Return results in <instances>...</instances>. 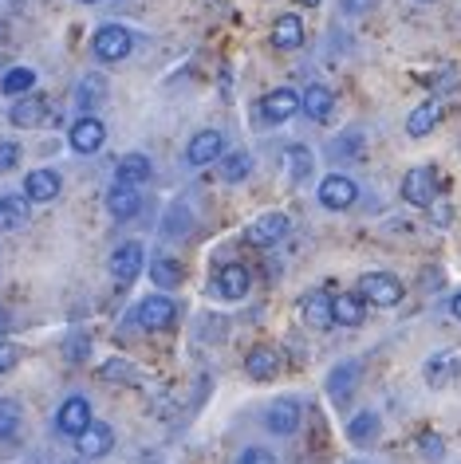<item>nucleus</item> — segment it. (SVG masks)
Returning <instances> with one entry per match:
<instances>
[{"mask_svg": "<svg viewBox=\"0 0 461 464\" xmlns=\"http://www.w3.org/2000/svg\"><path fill=\"white\" fill-rule=\"evenodd\" d=\"M25 197L36 201V205L55 201V197H60V173L55 169H32L25 178Z\"/></svg>", "mask_w": 461, "mask_h": 464, "instance_id": "nucleus-13", "label": "nucleus"}, {"mask_svg": "<svg viewBox=\"0 0 461 464\" xmlns=\"http://www.w3.org/2000/svg\"><path fill=\"white\" fill-rule=\"evenodd\" d=\"M32 87H36V72H32V67H13V72L0 79V91H5V95H13V99L16 95L25 99Z\"/></svg>", "mask_w": 461, "mask_h": 464, "instance_id": "nucleus-28", "label": "nucleus"}, {"mask_svg": "<svg viewBox=\"0 0 461 464\" xmlns=\"http://www.w3.org/2000/svg\"><path fill=\"white\" fill-rule=\"evenodd\" d=\"M103 99H107V79L103 75H83L79 79V87H75L79 111H95V107H103Z\"/></svg>", "mask_w": 461, "mask_h": 464, "instance_id": "nucleus-23", "label": "nucleus"}, {"mask_svg": "<svg viewBox=\"0 0 461 464\" xmlns=\"http://www.w3.org/2000/svg\"><path fill=\"white\" fill-rule=\"evenodd\" d=\"M221 146H225V138L217 134V130L193 134V142H190V150H186L190 166H210V161H217V158H221Z\"/></svg>", "mask_w": 461, "mask_h": 464, "instance_id": "nucleus-15", "label": "nucleus"}, {"mask_svg": "<svg viewBox=\"0 0 461 464\" xmlns=\"http://www.w3.org/2000/svg\"><path fill=\"white\" fill-rule=\"evenodd\" d=\"M272 44H276V48H284V52L299 48V44H304V20H299L296 13H284L272 24Z\"/></svg>", "mask_w": 461, "mask_h": 464, "instance_id": "nucleus-18", "label": "nucleus"}, {"mask_svg": "<svg viewBox=\"0 0 461 464\" xmlns=\"http://www.w3.org/2000/svg\"><path fill=\"white\" fill-rule=\"evenodd\" d=\"M348 437L355 440V445H371V440L378 437V417L375 413H359L355 421L348 425Z\"/></svg>", "mask_w": 461, "mask_h": 464, "instance_id": "nucleus-32", "label": "nucleus"}, {"mask_svg": "<svg viewBox=\"0 0 461 464\" xmlns=\"http://www.w3.org/2000/svg\"><path fill=\"white\" fill-rule=\"evenodd\" d=\"M249 284H252V276H249L245 264H221V268H217V280H213V287H217V295L221 299L249 295Z\"/></svg>", "mask_w": 461, "mask_h": 464, "instance_id": "nucleus-8", "label": "nucleus"}, {"mask_svg": "<svg viewBox=\"0 0 461 464\" xmlns=\"http://www.w3.org/2000/svg\"><path fill=\"white\" fill-rule=\"evenodd\" d=\"M138 272H142V248H138V245L114 248V256H111V276H114V284H123V287L134 284Z\"/></svg>", "mask_w": 461, "mask_h": 464, "instance_id": "nucleus-12", "label": "nucleus"}, {"mask_svg": "<svg viewBox=\"0 0 461 464\" xmlns=\"http://www.w3.org/2000/svg\"><path fill=\"white\" fill-rule=\"evenodd\" d=\"M28 220V201L20 197H0V232H13Z\"/></svg>", "mask_w": 461, "mask_h": 464, "instance_id": "nucleus-27", "label": "nucleus"}, {"mask_svg": "<svg viewBox=\"0 0 461 464\" xmlns=\"http://www.w3.org/2000/svg\"><path fill=\"white\" fill-rule=\"evenodd\" d=\"M20 362V351L13 343H0V374H8V370H13Z\"/></svg>", "mask_w": 461, "mask_h": 464, "instance_id": "nucleus-38", "label": "nucleus"}, {"mask_svg": "<svg viewBox=\"0 0 461 464\" xmlns=\"http://www.w3.org/2000/svg\"><path fill=\"white\" fill-rule=\"evenodd\" d=\"M304 5H308V8H316V5H319V0H304Z\"/></svg>", "mask_w": 461, "mask_h": 464, "instance_id": "nucleus-43", "label": "nucleus"}, {"mask_svg": "<svg viewBox=\"0 0 461 464\" xmlns=\"http://www.w3.org/2000/svg\"><path fill=\"white\" fill-rule=\"evenodd\" d=\"M249 169H252V154H249V150H233V154H225V161H221V178L225 181H245Z\"/></svg>", "mask_w": 461, "mask_h": 464, "instance_id": "nucleus-30", "label": "nucleus"}, {"mask_svg": "<svg viewBox=\"0 0 461 464\" xmlns=\"http://www.w3.org/2000/svg\"><path fill=\"white\" fill-rule=\"evenodd\" d=\"M449 311H454V315H457V319H461V292H457V295H454V304H449Z\"/></svg>", "mask_w": 461, "mask_h": 464, "instance_id": "nucleus-42", "label": "nucleus"}, {"mask_svg": "<svg viewBox=\"0 0 461 464\" xmlns=\"http://www.w3.org/2000/svg\"><path fill=\"white\" fill-rule=\"evenodd\" d=\"M75 445H79V452H83L87 460H99V457H107L111 445H114V429L103 425V421H91L83 433L75 437Z\"/></svg>", "mask_w": 461, "mask_h": 464, "instance_id": "nucleus-9", "label": "nucleus"}, {"mask_svg": "<svg viewBox=\"0 0 461 464\" xmlns=\"http://www.w3.org/2000/svg\"><path fill=\"white\" fill-rule=\"evenodd\" d=\"M103 378H107V382H134V370L126 362H107V366H103Z\"/></svg>", "mask_w": 461, "mask_h": 464, "instance_id": "nucleus-37", "label": "nucleus"}, {"mask_svg": "<svg viewBox=\"0 0 461 464\" xmlns=\"http://www.w3.org/2000/svg\"><path fill=\"white\" fill-rule=\"evenodd\" d=\"M20 166V146L16 142H0V173L16 169Z\"/></svg>", "mask_w": 461, "mask_h": 464, "instance_id": "nucleus-36", "label": "nucleus"}, {"mask_svg": "<svg viewBox=\"0 0 461 464\" xmlns=\"http://www.w3.org/2000/svg\"><path fill=\"white\" fill-rule=\"evenodd\" d=\"M418 449H422L426 460H442L446 457V445H442V437H437V433H422L418 437Z\"/></svg>", "mask_w": 461, "mask_h": 464, "instance_id": "nucleus-35", "label": "nucleus"}, {"mask_svg": "<svg viewBox=\"0 0 461 464\" xmlns=\"http://www.w3.org/2000/svg\"><path fill=\"white\" fill-rule=\"evenodd\" d=\"M55 425H60L64 437H79V433H83V429L91 425V405H87V398H67L60 405V413H55Z\"/></svg>", "mask_w": 461, "mask_h": 464, "instance_id": "nucleus-10", "label": "nucleus"}, {"mask_svg": "<svg viewBox=\"0 0 461 464\" xmlns=\"http://www.w3.org/2000/svg\"><path fill=\"white\" fill-rule=\"evenodd\" d=\"M83 5H99V0H83Z\"/></svg>", "mask_w": 461, "mask_h": 464, "instance_id": "nucleus-44", "label": "nucleus"}, {"mask_svg": "<svg viewBox=\"0 0 461 464\" xmlns=\"http://www.w3.org/2000/svg\"><path fill=\"white\" fill-rule=\"evenodd\" d=\"M107 208L114 220H131L138 208H142V197H138V189H131V185H114L107 193Z\"/></svg>", "mask_w": 461, "mask_h": 464, "instance_id": "nucleus-20", "label": "nucleus"}, {"mask_svg": "<svg viewBox=\"0 0 461 464\" xmlns=\"http://www.w3.org/2000/svg\"><path fill=\"white\" fill-rule=\"evenodd\" d=\"M359 299L378 304V307H395V304H402V284L387 272H371L359 280Z\"/></svg>", "mask_w": 461, "mask_h": 464, "instance_id": "nucleus-3", "label": "nucleus"}, {"mask_svg": "<svg viewBox=\"0 0 461 464\" xmlns=\"http://www.w3.org/2000/svg\"><path fill=\"white\" fill-rule=\"evenodd\" d=\"M91 48H95V55L103 63H119V60H126L131 55V48H134V36L126 32L123 24H103L99 32H95V40H91Z\"/></svg>", "mask_w": 461, "mask_h": 464, "instance_id": "nucleus-1", "label": "nucleus"}, {"mask_svg": "<svg viewBox=\"0 0 461 464\" xmlns=\"http://www.w3.org/2000/svg\"><path fill=\"white\" fill-rule=\"evenodd\" d=\"M355 382H359V362H343L331 370V378H328V393H331V401L343 405L355 393Z\"/></svg>", "mask_w": 461, "mask_h": 464, "instance_id": "nucleus-17", "label": "nucleus"}, {"mask_svg": "<svg viewBox=\"0 0 461 464\" xmlns=\"http://www.w3.org/2000/svg\"><path fill=\"white\" fill-rule=\"evenodd\" d=\"M351 464H359V460H351Z\"/></svg>", "mask_w": 461, "mask_h": 464, "instance_id": "nucleus-45", "label": "nucleus"}, {"mask_svg": "<svg viewBox=\"0 0 461 464\" xmlns=\"http://www.w3.org/2000/svg\"><path fill=\"white\" fill-rule=\"evenodd\" d=\"M150 280H154L158 287H178V284H181V268H178L174 260L158 256L154 264H150Z\"/></svg>", "mask_w": 461, "mask_h": 464, "instance_id": "nucleus-34", "label": "nucleus"}, {"mask_svg": "<svg viewBox=\"0 0 461 464\" xmlns=\"http://www.w3.org/2000/svg\"><path fill=\"white\" fill-rule=\"evenodd\" d=\"M8 119H13V126H20V130H32V126L48 122V102L40 95H25L13 111H8Z\"/></svg>", "mask_w": 461, "mask_h": 464, "instance_id": "nucleus-16", "label": "nucleus"}, {"mask_svg": "<svg viewBox=\"0 0 461 464\" xmlns=\"http://www.w3.org/2000/svg\"><path fill=\"white\" fill-rule=\"evenodd\" d=\"M237 464H276V457L272 452H264V449H245Z\"/></svg>", "mask_w": 461, "mask_h": 464, "instance_id": "nucleus-39", "label": "nucleus"}, {"mask_svg": "<svg viewBox=\"0 0 461 464\" xmlns=\"http://www.w3.org/2000/svg\"><path fill=\"white\" fill-rule=\"evenodd\" d=\"M245 370H249V378H257V382L276 378L280 374V351H276V346H252L245 358Z\"/></svg>", "mask_w": 461, "mask_h": 464, "instance_id": "nucleus-14", "label": "nucleus"}, {"mask_svg": "<svg viewBox=\"0 0 461 464\" xmlns=\"http://www.w3.org/2000/svg\"><path fill=\"white\" fill-rule=\"evenodd\" d=\"M454 354H434L430 362H426V382H430V386H446L449 378H454Z\"/></svg>", "mask_w": 461, "mask_h": 464, "instance_id": "nucleus-33", "label": "nucleus"}, {"mask_svg": "<svg viewBox=\"0 0 461 464\" xmlns=\"http://www.w3.org/2000/svg\"><path fill=\"white\" fill-rule=\"evenodd\" d=\"M288 217L284 213H264V217H257L249 225V232H245V240L249 245H257V248H269V245H280V240L288 237Z\"/></svg>", "mask_w": 461, "mask_h": 464, "instance_id": "nucleus-5", "label": "nucleus"}, {"mask_svg": "<svg viewBox=\"0 0 461 464\" xmlns=\"http://www.w3.org/2000/svg\"><path fill=\"white\" fill-rule=\"evenodd\" d=\"M260 107H264V119H269V122H288L299 111V95H296V91H272Z\"/></svg>", "mask_w": 461, "mask_h": 464, "instance_id": "nucleus-21", "label": "nucleus"}, {"mask_svg": "<svg viewBox=\"0 0 461 464\" xmlns=\"http://www.w3.org/2000/svg\"><path fill=\"white\" fill-rule=\"evenodd\" d=\"M437 122H442V107H437V102H422V107H414V111H410L407 130H410V138H426Z\"/></svg>", "mask_w": 461, "mask_h": 464, "instance_id": "nucleus-26", "label": "nucleus"}, {"mask_svg": "<svg viewBox=\"0 0 461 464\" xmlns=\"http://www.w3.org/2000/svg\"><path fill=\"white\" fill-rule=\"evenodd\" d=\"M146 178H150V161L142 154H126L119 169H114V185H131V189H138Z\"/></svg>", "mask_w": 461, "mask_h": 464, "instance_id": "nucleus-24", "label": "nucleus"}, {"mask_svg": "<svg viewBox=\"0 0 461 464\" xmlns=\"http://www.w3.org/2000/svg\"><path fill=\"white\" fill-rule=\"evenodd\" d=\"M434 220H437V225H446V220H449V205H437L434 201Z\"/></svg>", "mask_w": 461, "mask_h": 464, "instance_id": "nucleus-40", "label": "nucleus"}, {"mask_svg": "<svg viewBox=\"0 0 461 464\" xmlns=\"http://www.w3.org/2000/svg\"><path fill=\"white\" fill-rule=\"evenodd\" d=\"M434 193H437V173L434 166H418V169H410L407 178H402V197H407L410 205H434Z\"/></svg>", "mask_w": 461, "mask_h": 464, "instance_id": "nucleus-4", "label": "nucleus"}, {"mask_svg": "<svg viewBox=\"0 0 461 464\" xmlns=\"http://www.w3.org/2000/svg\"><path fill=\"white\" fill-rule=\"evenodd\" d=\"M355 197H359V189H355V181L343 178V173H331V178L319 181V201H324V208H351Z\"/></svg>", "mask_w": 461, "mask_h": 464, "instance_id": "nucleus-6", "label": "nucleus"}, {"mask_svg": "<svg viewBox=\"0 0 461 464\" xmlns=\"http://www.w3.org/2000/svg\"><path fill=\"white\" fill-rule=\"evenodd\" d=\"M67 354H75V358H79V354H87V339H75L72 346H67Z\"/></svg>", "mask_w": 461, "mask_h": 464, "instance_id": "nucleus-41", "label": "nucleus"}, {"mask_svg": "<svg viewBox=\"0 0 461 464\" xmlns=\"http://www.w3.org/2000/svg\"><path fill=\"white\" fill-rule=\"evenodd\" d=\"M264 425H269V433L276 437H288L299 429V401L296 398H280L269 405V413H264Z\"/></svg>", "mask_w": 461, "mask_h": 464, "instance_id": "nucleus-7", "label": "nucleus"}, {"mask_svg": "<svg viewBox=\"0 0 461 464\" xmlns=\"http://www.w3.org/2000/svg\"><path fill=\"white\" fill-rule=\"evenodd\" d=\"M299 107H304L308 114H312L316 122H328L331 114H336V95H331L328 87H319V83H312L304 91V99H299Z\"/></svg>", "mask_w": 461, "mask_h": 464, "instance_id": "nucleus-19", "label": "nucleus"}, {"mask_svg": "<svg viewBox=\"0 0 461 464\" xmlns=\"http://www.w3.org/2000/svg\"><path fill=\"white\" fill-rule=\"evenodd\" d=\"M72 150L75 154H95V150L107 142V130H103V122L99 119H91V114H83L75 126H72Z\"/></svg>", "mask_w": 461, "mask_h": 464, "instance_id": "nucleus-11", "label": "nucleus"}, {"mask_svg": "<svg viewBox=\"0 0 461 464\" xmlns=\"http://www.w3.org/2000/svg\"><path fill=\"white\" fill-rule=\"evenodd\" d=\"M304 323L308 327H316V331H328L331 323H336L331 319V295L328 292H312L304 299Z\"/></svg>", "mask_w": 461, "mask_h": 464, "instance_id": "nucleus-22", "label": "nucleus"}, {"mask_svg": "<svg viewBox=\"0 0 461 464\" xmlns=\"http://www.w3.org/2000/svg\"><path fill=\"white\" fill-rule=\"evenodd\" d=\"M20 421H25L20 405L8 401V398H0V440H13L20 433Z\"/></svg>", "mask_w": 461, "mask_h": 464, "instance_id": "nucleus-31", "label": "nucleus"}, {"mask_svg": "<svg viewBox=\"0 0 461 464\" xmlns=\"http://www.w3.org/2000/svg\"><path fill=\"white\" fill-rule=\"evenodd\" d=\"M174 319H178V304L174 299H166V295H150L134 311V323L142 331H166Z\"/></svg>", "mask_w": 461, "mask_h": 464, "instance_id": "nucleus-2", "label": "nucleus"}, {"mask_svg": "<svg viewBox=\"0 0 461 464\" xmlns=\"http://www.w3.org/2000/svg\"><path fill=\"white\" fill-rule=\"evenodd\" d=\"M331 319L339 327H359L363 323V299L359 295H331Z\"/></svg>", "mask_w": 461, "mask_h": 464, "instance_id": "nucleus-25", "label": "nucleus"}, {"mask_svg": "<svg viewBox=\"0 0 461 464\" xmlns=\"http://www.w3.org/2000/svg\"><path fill=\"white\" fill-rule=\"evenodd\" d=\"M284 166H288V178L292 181H304L312 173V150L308 146H288L284 150Z\"/></svg>", "mask_w": 461, "mask_h": 464, "instance_id": "nucleus-29", "label": "nucleus"}]
</instances>
